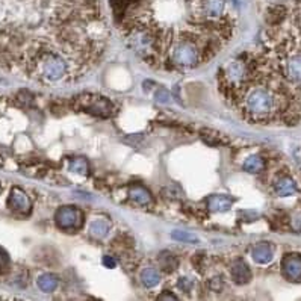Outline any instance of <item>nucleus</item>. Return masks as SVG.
<instances>
[{
  "mask_svg": "<svg viewBox=\"0 0 301 301\" xmlns=\"http://www.w3.org/2000/svg\"><path fill=\"white\" fill-rule=\"evenodd\" d=\"M129 47L156 68L192 70L233 37L232 0H111Z\"/></svg>",
  "mask_w": 301,
  "mask_h": 301,
  "instance_id": "1",
  "label": "nucleus"
},
{
  "mask_svg": "<svg viewBox=\"0 0 301 301\" xmlns=\"http://www.w3.org/2000/svg\"><path fill=\"white\" fill-rule=\"evenodd\" d=\"M219 93L229 105L248 93L268 97L275 124L301 121V10L266 25L254 50L244 52L218 73Z\"/></svg>",
  "mask_w": 301,
  "mask_h": 301,
  "instance_id": "2",
  "label": "nucleus"
},
{
  "mask_svg": "<svg viewBox=\"0 0 301 301\" xmlns=\"http://www.w3.org/2000/svg\"><path fill=\"white\" fill-rule=\"evenodd\" d=\"M56 222L64 230H76L84 222V213L76 207L65 206L56 212Z\"/></svg>",
  "mask_w": 301,
  "mask_h": 301,
  "instance_id": "3",
  "label": "nucleus"
},
{
  "mask_svg": "<svg viewBox=\"0 0 301 301\" xmlns=\"http://www.w3.org/2000/svg\"><path fill=\"white\" fill-rule=\"evenodd\" d=\"M82 109L94 115L109 117L114 112V105L106 97H87L82 99Z\"/></svg>",
  "mask_w": 301,
  "mask_h": 301,
  "instance_id": "4",
  "label": "nucleus"
},
{
  "mask_svg": "<svg viewBox=\"0 0 301 301\" xmlns=\"http://www.w3.org/2000/svg\"><path fill=\"white\" fill-rule=\"evenodd\" d=\"M283 275L290 281H301V254L290 253L281 259Z\"/></svg>",
  "mask_w": 301,
  "mask_h": 301,
  "instance_id": "5",
  "label": "nucleus"
},
{
  "mask_svg": "<svg viewBox=\"0 0 301 301\" xmlns=\"http://www.w3.org/2000/svg\"><path fill=\"white\" fill-rule=\"evenodd\" d=\"M232 275H233L235 283H238V284H245L251 280V271L242 259H238L233 262Z\"/></svg>",
  "mask_w": 301,
  "mask_h": 301,
  "instance_id": "6",
  "label": "nucleus"
},
{
  "mask_svg": "<svg viewBox=\"0 0 301 301\" xmlns=\"http://www.w3.org/2000/svg\"><path fill=\"white\" fill-rule=\"evenodd\" d=\"M272 254H274L272 247H271L268 242H260V244H257V245L251 250L253 259H254L257 263H262V265L271 262V260H272Z\"/></svg>",
  "mask_w": 301,
  "mask_h": 301,
  "instance_id": "7",
  "label": "nucleus"
},
{
  "mask_svg": "<svg viewBox=\"0 0 301 301\" xmlns=\"http://www.w3.org/2000/svg\"><path fill=\"white\" fill-rule=\"evenodd\" d=\"M274 189H275L277 195H280V197H289V195L296 194V191H298L295 182L290 177H286V176L275 182Z\"/></svg>",
  "mask_w": 301,
  "mask_h": 301,
  "instance_id": "8",
  "label": "nucleus"
},
{
  "mask_svg": "<svg viewBox=\"0 0 301 301\" xmlns=\"http://www.w3.org/2000/svg\"><path fill=\"white\" fill-rule=\"evenodd\" d=\"M129 195L139 206H148L150 203H152V195H150V192L141 185L132 186L130 191H129Z\"/></svg>",
  "mask_w": 301,
  "mask_h": 301,
  "instance_id": "9",
  "label": "nucleus"
},
{
  "mask_svg": "<svg viewBox=\"0 0 301 301\" xmlns=\"http://www.w3.org/2000/svg\"><path fill=\"white\" fill-rule=\"evenodd\" d=\"M232 204H233V200L225 195H213L207 201V206L212 212H225L230 209Z\"/></svg>",
  "mask_w": 301,
  "mask_h": 301,
  "instance_id": "10",
  "label": "nucleus"
},
{
  "mask_svg": "<svg viewBox=\"0 0 301 301\" xmlns=\"http://www.w3.org/2000/svg\"><path fill=\"white\" fill-rule=\"evenodd\" d=\"M141 281L145 287H155L161 281V274L156 268H145L141 272Z\"/></svg>",
  "mask_w": 301,
  "mask_h": 301,
  "instance_id": "11",
  "label": "nucleus"
},
{
  "mask_svg": "<svg viewBox=\"0 0 301 301\" xmlns=\"http://www.w3.org/2000/svg\"><path fill=\"white\" fill-rule=\"evenodd\" d=\"M90 230H91V235H93V236H96V238H103V236H106V233L109 232V224H108L105 219H96V221L91 222Z\"/></svg>",
  "mask_w": 301,
  "mask_h": 301,
  "instance_id": "12",
  "label": "nucleus"
},
{
  "mask_svg": "<svg viewBox=\"0 0 301 301\" xmlns=\"http://www.w3.org/2000/svg\"><path fill=\"white\" fill-rule=\"evenodd\" d=\"M263 167H265V164H263V159L260 156H250L244 162V170L248 171V173H253V174L262 171Z\"/></svg>",
  "mask_w": 301,
  "mask_h": 301,
  "instance_id": "13",
  "label": "nucleus"
},
{
  "mask_svg": "<svg viewBox=\"0 0 301 301\" xmlns=\"http://www.w3.org/2000/svg\"><path fill=\"white\" fill-rule=\"evenodd\" d=\"M38 286H40L44 292H52V290L56 289V286H58V280H56L55 275H52V274H46V275H41V277L38 278Z\"/></svg>",
  "mask_w": 301,
  "mask_h": 301,
  "instance_id": "14",
  "label": "nucleus"
},
{
  "mask_svg": "<svg viewBox=\"0 0 301 301\" xmlns=\"http://www.w3.org/2000/svg\"><path fill=\"white\" fill-rule=\"evenodd\" d=\"M173 239L176 241H180V242H185V244H197L198 242V238L189 232H180V230H176L171 233Z\"/></svg>",
  "mask_w": 301,
  "mask_h": 301,
  "instance_id": "15",
  "label": "nucleus"
},
{
  "mask_svg": "<svg viewBox=\"0 0 301 301\" xmlns=\"http://www.w3.org/2000/svg\"><path fill=\"white\" fill-rule=\"evenodd\" d=\"M13 204H14L16 209L29 210V200H28V197H26L25 194L19 192V191L13 195Z\"/></svg>",
  "mask_w": 301,
  "mask_h": 301,
  "instance_id": "16",
  "label": "nucleus"
},
{
  "mask_svg": "<svg viewBox=\"0 0 301 301\" xmlns=\"http://www.w3.org/2000/svg\"><path fill=\"white\" fill-rule=\"evenodd\" d=\"M70 170L74 171V173H79V174H87L88 173V164L85 159L82 158H78V159H73L71 165H70Z\"/></svg>",
  "mask_w": 301,
  "mask_h": 301,
  "instance_id": "17",
  "label": "nucleus"
},
{
  "mask_svg": "<svg viewBox=\"0 0 301 301\" xmlns=\"http://www.w3.org/2000/svg\"><path fill=\"white\" fill-rule=\"evenodd\" d=\"M161 266L167 271H173L177 266V259L171 254H162L161 256Z\"/></svg>",
  "mask_w": 301,
  "mask_h": 301,
  "instance_id": "18",
  "label": "nucleus"
},
{
  "mask_svg": "<svg viewBox=\"0 0 301 301\" xmlns=\"http://www.w3.org/2000/svg\"><path fill=\"white\" fill-rule=\"evenodd\" d=\"M156 99H158V102H168V99H170V94L165 91V90H161L158 94H156Z\"/></svg>",
  "mask_w": 301,
  "mask_h": 301,
  "instance_id": "19",
  "label": "nucleus"
},
{
  "mask_svg": "<svg viewBox=\"0 0 301 301\" xmlns=\"http://www.w3.org/2000/svg\"><path fill=\"white\" fill-rule=\"evenodd\" d=\"M103 263H105L108 268H114V266L117 265V262H115V259H114L112 256H105V257H103Z\"/></svg>",
  "mask_w": 301,
  "mask_h": 301,
  "instance_id": "20",
  "label": "nucleus"
},
{
  "mask_svg": "<svg viewBox=\"0 0 301 301\" xmlns=\"http://www.w3.org/2000/svg\"><path fill=\"white\" fill-rule=\"evenodd\" d=\"M179 286H180L183 290H189V287H191V281L186 280V278H182V280L179 281Z\"/></svg>",
  "mask_w": 301,
  "mask_h": 301,
  "instance_id": "21",
  "label": "nucleus"
},
{
  "mask_svg": "<svg viewBox=\"0 0 301 301\" xmlns=\"http://www.w3.org/2000/svg\"><path fill=\"white\" fill-rule=\"evenodd\" d=\"M165 298H171V299H176V296H174V295H162V296H161V299H165Z\"/></svg>",
  "mask_w": 301,
  "mask_h": 301,
  "instance_id": "22",
  "label": "nucleus"
}]
</instances>
